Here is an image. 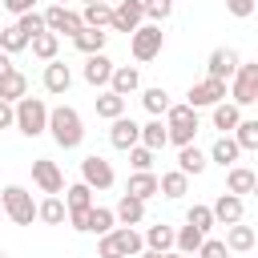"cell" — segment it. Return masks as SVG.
<instances>
[{"mask_svg": "<svg viewBox=\"0 0 258 258\" xmlns=\"http://www.w3.org/2000/svg\"><path fill=\"white\" fill-rule=\"evenodd\" d=\"M36 218H40V222H48V226H60V222L69 218V210H64V202H60L56 194H48V198L36 206Z\"/></svg>", "mask_w": 258, "mask_h": 258, "instance_id": "cell-32", "label": "cell"}, {"mask_svg": "<svg viewBox=\"0 0 258 258\" xmlns=\"http://www.w3.org/2000/svg\"><path fill=\"white\" fill-rule=\"evenodd\" d=\"M113 218H117L121 226H137V222L145 218V202H141V198H133V194H121V202H117Z\"/></svg>", "mask_w": 258, "mask_h": 258, "instance_id": "cell-21", "label": "cell"}, {"mask_svg": "<svg viewBox=\"0 0 258 258\" xmlns=\"http://www.w3.org/2000/svg\"><path fill=\"white\" fill-rule=\"evenodd\" d=\"M198 129H202V125H198V109H189V105H169V109H165V137H169L177 149L189 145Z\"/></svg>", "mask_w": 258, "mask_h": 258, "instance_id": "cell-3", "label": "cell"}, {"mask_svg": "<svg viewBox=\"0 0 258 258\" xmlns=\"http://www.w3.org/2000/svg\"><path fill=\"white\" fill-rule=\"evenodd\" d=\"M238 121H242V113H238V105H234V101H218V105H214V129L230 133Z\"/></svg>", "mask_w": 258, "mask_h": 258, "instance_id": "cell-34", "label": "cell"}, {"mask_svg": "<svg viewBox=\"0 0 258 258\" xmlns=\"http://www.w3.org/2000/svg\"><path fill=\"white\" fill-rule=\"evenodd\" d=\"M69 85H73V69L64 60H48L44 64V89L52 97H60V93H69Z\"/></svg>", "mask_w": 258, "mask_h": 258, "instance_id": "cell-15", "label": "cell"}, {"mask_svg": "<svg viewBox=\"0 0 258 258\" xmlns=\"http://www.w3.org/2000/svg\"><path fill=\"white\" fill-rule=\"evenodd\" d=\"M206 165H210V157H206V153H202L194 141H189V145H181V153H177V169H181L185 177H198Z\"/></svg>", "mask_w": 258, "mask_h": 258, "instance_id": "cell-19", "label": "cell"}, {"mask_svg": "<svg viewBox=\"0 0 258 258\" xmlns=\"http://www.w3.org/2000/svg\"><path fill=\"white\" fill-rule=\"evenodd\" d=\"M32 181H36L44 194H64V173H60V165L48 161V157H36V161H32Z\"/></svg>", "mask_w": 258, "mask_h": 258, "instance_id": "cell-10", "label": "cell"}, {"mask_svg": "<svg viewBox=\"0 0 258 258\" xmlns=\"http://www.w3.org/2000/svg\"><path fill=\"white\" fill-rule=\"evenodd\" d=\"M109 77H113V60H109L105 52H93V56L85 60V81H89L93 89H101V85H109Z\"/></svg>", "mask_w": 258, "mask_h": 258, "instance_id": "cell-18", "label": "cell"}, {"mask_svg": "<svg viewBox=\"0 0 258 258\" xmlns=\"http://www.w3.org/2000/svg\"><path fill=\"white\" fill-rule=\"evenodd\" d=\"M44 16V28L48 32H64V36H77L81 32V16L69 8V4H52L48 12H40Z\"/></svg>", "mask_w": 258, "mask_h": 258, "instance_id": "cell-9", "label": "cell"}, {"mask_svg": "<svg viewBox=\"0 0 258 258\" xmlns=\"http://www.w3.org/2000/svg\"><path fill=\"white\" fill-rule=\"evenodd\" d=\"M141 8H145V16H149V24H161V20H169L173 0H141Z\"/></svg>", "mask_w": 258, "mask_h": 258, "instance_id": "cell-42", "label": "cell"}, {"mask_svg": "<svg viewBox=\"0 0 258 258\" xmlns=\"http://www.w3.org/2000/svg\"><path fill=\"white\" fill-rule=\"evenodd\" d=\"M8 69H12V60H8V52H0V77H4Z\"/></svg>", "mask_w": 258, "mask_h": 258, "instance_id": "cell-49", "label": "cell"}, {"mask_svg": "<svg viewBox=\"0 0 258 258\" xmlns=\"http://www.w3.org/2000/svg\"><path fill=\"white\" fill-rule=\"evenodd\" d=\"M161 44H165L161 24H137V28L129 32V48H133L137 60H153V56L161 52Z\"/></svg>", "mask_w": 258, "mask_h": 258, "instance_id": "cell-5", "label": "cell"}, {"mask_svg": "<svg viewBox=\"0 0 258 258\" xmlns=\"http://www.w3.org/2000/svg\"><path fill=\"white\" fill-rule=\"evenodd\" d=\"M226 250H238V254L254 250V230H250V226H242V222H234V226H230V234H226Z\"/></svg>", "mask_w": 258, "mask_h": 258, "instance_id": "cell-35", "label": "cell"}, {"mask_svg": "<svg viewBox=\"0 0 258 258\" xmlns=\"http://www.w3.org/2000/svg\"><path fill=\"white\" fill-rule=\"evenodd\" d=\"M121 113H125V97H117L113 89L97 97V117H105V121H113V117H121Z\"/></svg>", "mask_w": 258, "mask_h": 258, "instance_id": "cell-37", "label": "cell"}, {"mask_svg": "<svg viewBox=\"0 0 258 258\" xmlns=\"http://www.w3.org/2000/svg\"><path fill=\"white\" fill-rule=\"evenodd\" d=\"M28 48H32V56H40V60H56V48H60V40H56V32H36L32 40H28Z\"/></svg>", "mask_w": 258, "mask_h": 258, "instance_id": "cell-29", "label": "cell"}, {"mask_svg": "<svg viewBox=\"0 0 258 258\" xmlns=\"http://www.w3.org/2000/svg\"><path fill=\"white\" fill-rule=\"evenodd\" d=\"M56 4H69V0H56Z\"/></svg>", "mask_w": 258, "mask_h": 258, "instance_id": "cell-53", "label": "cell"}, {"mask_svg": "<svg viewBox=\"0 0 258 258\" xmlns=\"http://www.w3.org/2000/svg\"><path fill=\"white\" fill-rule=\"evenodd\" d=\"M137 85H141V73H137L133 64H113L109 89H113L117 97H129V93H137Z\"/></svg>", "mask_w": 258, "mask_h": 258, "instance_id": "cell-17", "label": "cell"}, {"mask_svg": "<svg viewBox=\"0 0 258 258\" xmlns=\"http://www.w3.org/2000/svg\"><path fill=\"white\" fill-rule=\"evenodd\" d=\"M137 145H145V149H153V153L169 145V137H165V125H161V117H153L149 125H141V141H137Z\"/></svg>", "mask_w": 258, "mask_h": 258, "instance_id": "cell-30", "label": "cell"}, {"mask_svg": "<svg viewBox=\"0 0 258 258\" xmlns=\"http://www.w3.org/2000/svg\"><path fill=\"white\" fill-rule=\"evenodd\" d=\"M238 153H242V149H238V141L222 133V137L214 141V149H210V161H218V165L226 169V165H234V161H238Z\"/></svg>", "mask_w": 258, "mask_h": 258, "instance_id": "cell-31", "label": "cell"}, {"mask_svg": "<svg viewBox=\"0 0 258 258\" xmlns=\"http://www.w3.org/2000/svg\"><path fill=\"white\" fill-rule=\"evenodd\" d=\"M4 8H8L12 16H20V12H32V8H36V0H4Z\"/></svg>", "mask_w": 258, "mask_h": 258, "instance_id": "cell-47", "label": "cell"}, {"mask_svg": "<svg viewBox=\"0 0 258 258\" xmlns=\"http://www.w3.org/2000/svg\"><path fill=\"white\" fill-rule=\"evenodd\" d=\"M44 129L52 133V141H56L60 149H77V145L85 141V121H81V113H77L73 105L48 109V125H44Z\"/></svg>", "mask_w": 258, "mask_h": 258, "instance_id": "cell-1", "label": "cell"}, {"mask_svg": "<svg viewBox=\"0 0 258 258\" xmlns=\"http://www.w3.org/2000/svg\"><path fill=\"white\" fill-rule=\"evenodd\" d=\"M125 194H133V198L149 202V198L157 194V177H153V169H133V177H129V185H125Z\"/></svg>", "mask_w": 258, "mask_h": 258, "instance_id": "cell-23", "label": "cell"}, {"mask_svg": "<svg viewBox=\"0 0 258 258\" xmlns=\"http://www.w3.org/2000/svg\"><path fill=\"white\" fill-rule=\"evenodd\" d=\"M0 258H8V254H0Z\"/></svg>", "mask_w": 258, "mask_h": 258, "instance_id": "cell-54", "label": "cell"}, {"mask_svg": "<svg viewBox=\"0 0 258 258\" xmlns=\"http://www.w3.org/2000/svg\"><path fill=\"white\" fill-rule=\"evenodd\" d=\"M145 250H157V254H165V250H173V226H165V222H157V226H149L145 230Z\"/></svg>", "mask_w": 258, "mask_h": 258, "instance_id": "cell-26", "label": "cell"}, {"mask_svg": "<svg viewBox=\"0 0 258 258\" xmlns=\"http://www.w3.org/2000/svg\"><path fill=\"white\" fill-rule=\"evenodd\" d=\"M0 210H4L16 226H32V222H36V202H32V194H28L24 185H4Z\"/></svg>", "mask_w": 258, "mask_h": 258, "instance_id": "cell-4", "label": "cell"}, {"mask_svg": "<svg viewBox=\"0 0 258 258\" xmlns=\"http://www.w3.org/2000/svg\"><path fill=\"white\" fill-rule=\"evenodd\" d=\"M234 141H238L242 153H254V149H258V121H254V117H242V121L234 125Z\"/></svg>", "mask_w": 258, "mask_h": 258, "instance_id": "cell-27", "label": "cell"}, {"mask_svg": "<svg viewBox=\"0 0 258 258\" xmlns=\"http://www.w3.org/2000/svg\"><path fill=\"white\" fill-rule=\"evenodd\" d=\"M125 153H129L133 169H153V149H145V145H133V149H125Z\"/></svg>", "mask_w": 258, "mask_h": 258, "instance_id": "cell-44", "label": "cell"}, {"mask_svg": "<svg viewBox=\"0 0 258 258\" xmlns=\"http://www.w3.org/2000/svg\"><path fill=\"white\" fill-rule=\"evenodd\" d=\"M12 117H16V113H12V101H0V129H8Z\"/></svg>", "mask_w": 258, "mask_h": 258, "instance_id": "cell-48", "label": "cell"}, {"mask_svg": "<svg viewBox=\"0 0 258 258\" xmlns=\"http://www.w3.org/2000/svg\"><path fill=\"white\" fill-rule=\"evenodd\" d=\"M161 258H194V254H173V250H165Z\"/></svg>", "mask_w": 258, "mask_h": 258, "instance_id": "cell-51", "label": "cell"}, {"mask_svg": "<svg viewBox=\"0 0 258 258\" xmlns=\"http://www.w3.org/2000/svg\"><path fill=\"white\" fill-rule=\"evenodd\" d=\"M113 20V8H109V0H101V4H85V16H81V24H89V28H105Z\"/></svg>", "mask_w": 258, "mask_h": 258, "instance_id": "cell-36", "label": "cell"}, {"mask_svg": "<svg viewBox=\"0 0 258 258\" xmlns=\"http://www.w3.org/2000/svg\"><path fill=\"white\" fill-rule=\"evenodd\" d=\"M109 141H113V149H133L137 141H141V125L133 121V117H113V129H109Z\"/></svg>", "mask_w": 258, "mask_h": 258, "instance_id": "cell-11", "label": "cell"}, {"mask_svg": "<svg viewBox=\"0 0 258 258\" xmlns=\"http://www.w3.org/2000/svg\"><path fill=\"white\" fill-rule=\"evenodd\" d=\"M141 101H145V109H149L153 117H161V113H165V109L173 105V101H169V93H165L161 85H153V89H145V93H141Z\"/></svg>", "mask_w": 258, "mask_h": 258, "instance_id": "cell-40", "label": "cell"}, {"mask_svg": "<svg viewBox=\"0 0 258 258\" xmlns=\"http://www.w3.org/2000/svg\"><path fill=\"white\" fill-rule=\"evenodd\" d=\"M85 4H101V0H85Z\"/></svg>", "mask_w": 258, "mask_h": 258, "instance_id": "cell-52", "label": "cell"}, {"mask_svg": "<svg viewBox=\"0 0 258 258\" xmlns=\"http://www.w3.org/2000/svg\"><path fill=\"white\" fill-rule=\"evenodd\" d=\"M81 181H85L89 189H109V185H113V165H109L105 157L89 153V157L81 161Z\"/></svg>", "mask_w": 258, "mask_h": 258, "instance_id": "cell-8", "label": "cell"}, {"mask_svg": "<svg viewBox=\"0 0 258 258\" xmlns=\"http://www.w3.org/2000/svg\"><path fill=\"white\" fill-rule=\"evenodd\" d=\"M230 81H234V85H230V97H234L238 109L258 101V64H238Z\"/></svg>", "mask_w": 258, "mask_h": 258, "instance_id": "cell-6", "label": "cell"}, {"mask_svg": "<svg viewBox=\"0 0 258 258\" xmlns=\"http://www.w3.org/2000/svg\"><path fill=\"white\" fill-rule=\"evenodd\" d=\"M238 64H242V60H238V52H234V48H214V52H210V60H206V77L230 81Z\"/></svg>", "mask_w": 258, "mask_h": 258, "instance_id": "cell-13", "label": "cell"}, {"mask_svg": "<svg viewBox=\"0 0 258 258\" xmlns=\"http://www.w3.org/2000/svg\"><path fill=\"white\" fill-rule=\"evenodd\" d=\"M230 250H226V242H218V238H202V246H198V258H226Z\"/></svg>", "mask_w": 258, "mask_h": 258, "instance_id": "cell-45", "label": "cell"}, {"mask_svg": "<svg viewBox=\"0 0 258 258\" xmlns=\"http://www.w3.org/2000/svg\"><path fill=\"white\" fill-rule=\"evenodd\" d=\"M113 226H117L113 210H105V206H89L85 210V234H109Z\"/></svg>", "mask_w": 258, "mask_h": 258, "instance_id": "cell-24", "label": "cell"}, {"mask_svg": "<svg viewBox=\"0 0 258 258\" xmlns=\"http://www.w3.org/2000/svg\"><path fill=\"white\" fill-rule=\"evenodd\" d=\"M20 48H28V36L16 28V24H8V28H0V52H20Z\"/></svg>", "mask_w": 258, "mask_h": 258, "instance_id": "cell-39", "label": "cell"}, {"mask_svg": "<svg viewBox=\"0 0 258 258\" xmlns=\"http://www.w3.org/2000/svg\"><path fill=\"white\" fill-rule=\"evenodd\" d=\"M137 258H161V254H157V250H141Z\"/></svg>", "mask_w": 258, "mask_h": 258, "instance_id": "cell-50", "label": "cell"}, {"mask_svg": "<svg viewBox=\"0 0 258 258\" xmlns=\"http://www.w3.org/2000/svg\"><path fill=\"white\" fill-rule=\"evenodd\" d=\"M24 93H28V77L16 73V69H8V73L0 77V101H12V105H16Z\"/></svg>", "mask_w": 258, "mask_h": 258, "instance_id": "cell-25", "label": "cell"}, {"mask_svg": "<svg viewBox=\"0 0 258 258\" xmlns=\"http://www.w3.org/2000/svg\"><path fill=\"white\" fill-rule=\"evenodd\" d=\"M226 12H234V16H250V12H254V0H226Z\"/></svg>", "mask_w": 258, "mask_h": 258, "instance_id": "cell-46", "label": "cell"}, {"mask_svg": "<svg viewBox=\"0 0 258 258\" xmlns=\"http://www.w3.org/2000/svg\"><path fill=\"white\" fill-rule=\"evenodd\" d=\"M0 214H4V210H0Z\"/></svg>", "mask_w": 258, "mask_h": 258, "instance_id": "cell-55", "label": "cell"}, {"mask_svg": "<svg viewBox=\"0 0 258 258\" xmlns=\"http://www.w3.org/2000/svg\"><path fill=\"white\" fill-rule=\"evenodd\" d=\"M12 113H16V117H12V125H16L24 137H40V133H44V125H48V105H44L40 97H28V93H24V97L12 105Z\"/></svg>", "mask_w": 258, "mask_h": 258, "instance_id": "cell-2", "label": "cell"}, {"mask_svg": "<svg viewBox=\"0 0 258 258\" xmlns=\"http://www.w3.org/2000/svg\"><path fill=\"white\" fill-rule=\"evenodd\" d=\"M185 222H189V226H198V230L206 234V230L214 226V210H210V206H189V214H185Z\"/></svg>", "mask_w": 258, "mask_h": 258, "instance_id": "cell-43", "label": "cell"}, {"mask_svg": "<svg viewBox=\"0 0 258 258\" xmlns=\"http://www.w3.org/2000/svg\"><path fill=\"white\" fill-rule=\"evenodd\" d=\"M109 238H113V246H117L121 258H137L145 250V242H141V234L133 226H117V230H109Z\"/></svg>", "mask_w": 258, "mask_h": 258, "instance_id": "cell-16", "label": "cell"}, {"mask_svg": "<svg viewBox=\"0 0 258 258\" xmlns=\"http://www.w3.org/2000/svg\"><path fill=\"white\" fill-rule=\"evenodd\" d=\"M202 238H206V234H202L198 226H189V222H185L181 230H173V246H177V254H198Z\"/></svg>", "mask_w": 258, "mask_h": 258, "instance_id": "cell-33", "label": "cell"}, {"mask_svg": "<svg viewBox=\"0 0 258 258\" xmlns=\"http://www.w3.org/2000/svg\"><path fill=\"white\" fill-rule=\"evenodd\" d=\"M214 222H222V226H234V222H242V214H246V202L238 198V194H222L214 206Z\"/></svg>", "mask_w": 258, "mask_h": 258, "instance_id": "cell-14", "label": "cell"}, {"mask_svg": "<svg viewBox=\"0 0 258 258\" xmlns=\"http://www.w3.org/2000/svg\"><path fill=\"white\" fill-rule=\"evenodd\" d=\"M185 189H189V177L181 169H169L157 177V194H165V198H185Z\"/></svg>", "mask_w": 258, "mask_h": 258, "instance_id": "cell-28", "label": "cell"}, {"mask_svg": "<svg viewBox=\"0 0 258 258\" xmlns=\"http://www.w3.org/2000/svg\"><path fill=\"white\" fill-rule=\"evenodd\" d=\"M105 40H109V32H105V28H89V24H81V32L73 36V44H77L85 56L101 52V48H105Z\"/></svg>", "mask_w": 258, "mask_h": 258, "instance_id": "cell-22", "label": "cell"}, {"mask_svg": "<svg viewBox=\"0 0 258 258\" xmlns=\"http://www.w3.org/2000/svg\"><path fill=\"white\" fill-rule=\"evenodd\" d=\"M254 185H258V177H254V169H246V165H230V173H226V194H254Z\"/></svg>", "mask_w": 258, "mask_h": 258, "instance_id": "cell-20", "label": "cell"}, {"mask_svg": "<svg viewBox=\"0 0 258 258\" xmlns=\"http://www.w3.org/2000/svg\"><path fill=\"white\" fill-rule=\"evenodd\" d=\"M141 20H145V8H141V0H121V4L113 8V20H109V28H117V32H133Z\"/></svg>", "mask_w": 258, "mask_h": 258, "instance_id": "cell-12", "label": "cell"}, {"mask_svg": "<svg viewBox=\"0 0 258 258\" xmlns=\"http://www.w3.org/2000/svg\"><path fill=\"white\" fill-rule=\"evenodd\" d=\"M16 28H20V32L32 40L36 32H44V16H40L36 8H32V12H20V16H16Z\"/></svg>", "mask_w": 258, "mask_h": 258, "instance_id": "cell-41", "label": "cell"}, {"mask_svg": "<svg viewBox=\"0 0 258 258\" xmlns=\"http://www.w3.org/2000/svg\"><path fill=\"white\" fill-rule=\"evenodd\" d=\"M89 206H93V189L85 181H77V185L64 189V210H89Z\"/></svg>", "mask_w": 258, "mask_h": 258, "instance_id": "cell-38", "label": "cell"}, {"mask_svg": "<svg viewBox=\"0 0 258 258\" xmlns=\"http://www.w3.org/2000/svg\"><path fill=\"white\" fill-rule=\"evenodd\" d=\"M218 101H226V81H218V77H206V81H198V85H189V109H206V105H218Z\"/></svg>", "mask_w": 258, "mask_h": 258, "instance_id": "cell-7", "label": "cell"}]
</instances>
